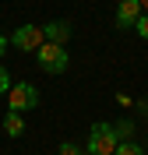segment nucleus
<instances>
[{
  "label": "nucleus",
  "instance_id": "nucleus-6",
  "mask_svg": "<svg viewBox=\"0 0 148 155\" xmlns=\"http://www.w3.org/2000/svg\"><path fill=\"white\" fill-rule=\"evenodd\" d=\"M42 35H46V42L67 46V39L74 35V28H71V21H46V25H42Z\"/></svg>",
  "mask_w": 148,
  "mask_h": 155
},
{
  "label": "nucleus",
  "instance_id": "nucleus-9",
  "mask_svg": "<svg viewBox=\"0 0 148 155\" xmlns=\"http://www.w3.org/2000/svg\"><path fill=\"white\" fill-rule=\"evenodd\" d=\"M113 155H148V152H145V148L138 145V141H120Z\"/></svg>",
  "mask_w": 148,
  "mask_h": 155
},
{
  "label": "nucleus",
  "instance_id": "nucleus-10",
  "mask_svg": "<svg viewBox=\"0 0 148 155\" xmlns=\"http://www.w3.org/2000/svg\"><path fill=\"white\" fill-rule=\"evenodd\" d=\"M57 155H88V152H85V148H81L78 141H60Z\"/></svg>",
  "mask_w": 148,
  "mask_h": 155
},
{
  "label": "nucleus",
  "instance_id": "nucleus-13",
  "mask_svg": "<svg viewBox=\"0 0 148 155\" xmlns=\"http://www.w3.org/2000/svg\"><path fill=\"white\" fill-rule=\"evenodd\" d=\"M7 46H11V39L4 35V32H0V57H4V53H7Z\"/></svg>",
  "mask_w": 148,
  "mask_h": 155
},
{
  "label": "nucleus",
  "instance_id": "nucleus-12",
  "mask_svg": "<svg viewBox=\"0 0 148 155\" xmlns=\"http://www.w3.org/2000/svg\"><path fill=\"white\" fill-rule=\"evenodd\" d=\"M134 32H138L141 39H148V14H141V18H138V25H134Z\"/></svg>",
  "mask_w": 148,
  "mask_h": 155
},
{
  "label": "nucleus",
  "instance_id": "nucleus-3",
  "mask_svg": "<svg viewBox=\"0 0 148 155\" xmlns=\"http://www.w3.org/2000/svg\"><path fill=\"white\" fill-rule=\"evenodd\" d=\"M7 106H11V113H28V109H35V106H39V88L32 85V81H18V85H11Z\"/></svg>",
  "mask_w": 148,
  "mask_h": 155
},
{
  "label": "nucleus",
  "instance_id": "nucleus-7",
  "mask_svg": "<svg viewBox=\"0 0 148 155\" xmlns=\"http://www.w3.org/2000/svg\"><path fill=\"white\" fill-rule=\"evenodd\" d=\"M134 130H138V124H134L130 116L113 120V134H117V141H134Z\"/></svg>",
  "mask_w": 148,
  "mask_h": 155
},
{
  "label": "nucleus",
  "instance_id": "nucleus-5",
  "mask_svg": "<svg viewBox=\"0 0 148 155\" xmlns=\"http://www.w3.org/2000/svg\"><path fill=\"white\" fill-rule=\"evenodd\" d=\"M141 14H145V11H141V4L138 0H120V7H117V28L120 32H127V28H134V25H138V18Z\"/></svg>",
  "mask_w": 148,
  "mask_h": 155
},
{
  "label": "nucleus",
  "instance_id": "nucleus-14",
  "mask_svg": "<svg viewBox=\"0 0 148 155\" xmlns=\"http://www.w3.org/2000/svg\"><path fill=\"white\" fill-rule=\"evenodd\" d=\"M138 4H141V11H145V14H148V0H138Z\"/></svg>",
  "mask_w": 148,
  "mask_h": 155
},
{
  "label": "nucleus",
  "instance_id": "nucleus-1",
  "mask_svg": "<svg viewBox=\"0 0 148 155\" xmlns=\"http://www.w3.org/2000/svg\"><path fill=\"white\" fill-rule=\"evenodd\" d=\"M117 134H113V124H106V120H99V124H92L88 130V145H85V152L88 155H113L117 152Z\"/></svg>",
  "mask_w": 148,
  "mask_h": 155
},
{
  "label": "nucleus",
  "instance_id": "nucleus-4",
  "mask_svg": "<svg viewBox=\"0 0 148 155\" xmlns=\"http://www.w3.org/2000/svg\"><path fill=\"white\" fill-rule=\"evenodd\" d=\"M11 39V46L18 49V53H35V49L46 42V35H42V25H18L14 28V35Z\"/></svg>",
  "mask_w": 148,
  "mask_h": 155
},
{
  "label": "nucleus",
  "instance_id": "nucleus-11",
  "mask_svg": "<svg viewBox=\"0 0 148 155\" xmlns=\"http://www.w3.org/2000/svg\"><path fill=\"white\" fill-rule=\"evenodd\" d=\"M11 85H14V81H11V71H7V67H0V95H7Z\"/></svg>",
  "mask_w": 148,
  "mask_h": 155
},
{
  "label": "nucleus",
  "instance_id": "nucleus-8",
  "mask_svg": "<svg viewBox=\"0 0 148 155\" xmlns=\"http://www.w3.org/2000/svg\"><path fill=\"white\" fill-rule=\"evenodd\" d=\"M4 134H7V137H21V134H25V116L7 109V116H4Z\"/></svg>",
  "mask_w": 148,
  "mask_h": 155
},
{
  "label": "nucleus",
  "instance_id": "nucleus-2",
  "mask_svg": "<svg viewBox=\"0 0 148 155\" xmlns=\"http://www.w3.org/2000/svg\"><path fill=\"white\" fill-rule=\"evenodd\" d=\"M35 57H39V67L46 71V74H64V71L71 67L67 46H57V42H42V46L35 49Z\"/></svg>",
  "mask_w": 148,
  "mask_h": 155
}]
</instances>
